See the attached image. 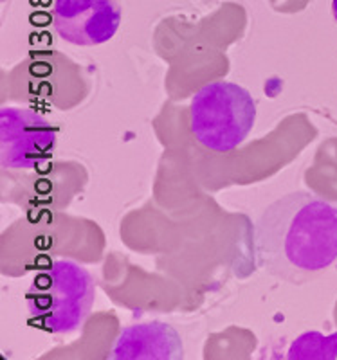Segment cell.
Listing matches in <instances>:
<instances>
[{"instance_id": "obj_7", "label": "cell", "mask_w": 337, "mask_h": 360, "mask_svg": "<svg viewBox=\"0 0 337 360\" xmlns=\"http://www.w3.org/2000/svg\"><path fill=\"white\" fill-rule=\"evenodd\" d=\"M332 13H333V18H336L337 22V0H333L332 2Z\"/></svg>"}, {"instance_id": "obj_2", "label": "cell", "mask_w": 337, "mask_h": 360, "mask_svg": "<svg viewBox=\"0 0 337 360\" xmlns=\"http://www.w3.org/2000/svg\"><path fill=\"white\" fill-rule=\"evenodd\" d=\"M96 281L75 262H56L34 276L25 292V308L31 326L62 335L76 332L91 314Z\"/></svg>"}, {"instance_id": "obj_3", "label": "cell", "mask_w": 337, "mask_h": 360, "mask_svg": "<svg viewBox=\"0 0 337 360\" xmlns=\"http://www.w3.org/2000/svg\"><path fill=\"white\" fill-rule=\"evenodd\" d=\"M256 121V105L243 86L215 82L191 101V131L202 146L231 152L246 141Z\"/></svg>"}, {"instance_id": "obj_5", "label": "cell", "mask_w": 337, "mask_h": 360, "mask_svg": "<svg viewBox=\"0 0 337 360\" xmlns=\"http://www.w3.org/2000/svg\"><path fill=\"white\" fill-rule=\"evenodd\" d=\"M121 6L117 0H56L53 25L69 44L99 45L120 29Z\"/></svg>"}, {"instance_id": "obj_6", "label": "cell", "mask_w": 337, "mask_h": 360, "mask_svg": "<svg viewBox=\"0 0 337 360\" xmlns=\"http://www.w3.org/2000/svg\"><path fill=\"white\" fill-rule=\"evenodd\" d=\"M182 340L170 324H134L121 332L112 348L115 360H173L182 359Z\"/></svg>"}, {"instance_id": "obj_1", "label": "cell", "mask_w": 337, "mask_h": 360, "mask_svg": "<svg viewBox=\"0 0 337 360\" xmlns=\"http://www.w3.org/2000/svg\"><path fill=\"white\" fill-rule=\"evenodd\" d=\"M255 250L272 278L310 281L337 259V205L307 191L278 198L256 220Z\"/></svg>"}, {"instance_id": "obj_4", "label": "cell", "mask_w": 337, "mask_h": 360, "mask_svg": "<svg viewBox=\"0 0 337 360\" xmlns=\"http://www.w3.org/2000/svg\"><path fill=\"white\" fill-rule=\"evenodd\" d=\"M56 130L27 108L0 110V162L4 168H37L53 157Z\"/></svg>"}]
</instances>
